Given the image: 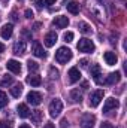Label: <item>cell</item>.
I'll return each instance as SVG.
<instances>
[{"label":"cell","mask_w":127,"mask_h":128,"mask_svg":"<svg viewBox=\"0 0 127 128\" xmlns=\"http://www.w3.org/2000/svg\"><path fill=\"white\" fill-rule=\"evenodd\" d=\"M100 128H114V127H112V124H109V122H102Z\"/></svg>","instance_id":"cell-33"},{"label":"cell","mask_w":127,"mask_h":128,"mask_svg":"<svg viewBox=\"0 0 127 128\" xmlns=\"http://www.w3.org/2000/svg\"><path fill=\"white\" fill-rule=\"evenodd\" d=\"M90 72H91V76H93V79H94V82L97 85H102L103 84V80L100 79V66L99 64H93L91 66V68H90Z\"/></svg>","instance_id":"cell-9"},{"label":"cell","mask_w":127,"mask_h":128,"mask_svg":"<svg viewBox=\"0 0 127 128\" xmlns=\"http://www.w3.org/2000/svg\"><path fill=\"white\" fill-rule=\"evenodd\" d=\"M27 49V43L24 40H17L14 43V54L15 55H23Z\"/></svg>","instance_id":"cell-8"},{"label":"cell","mask_w":127,"mask_h":128,"mask_svg":"<svg viewBox=\"0 0 127 128\" xmlns=\"http://www.w3.org/2000/svg\"><path fill=\"white\" fill-rule=\"evenodd\" d=\"M40 118H42L40 110H34V112H32V121L34 122V124H39V122H40Z\"/></svg>","instance_id":"cell-25"},{"label":"cell","mask_w":127,"mask_h":128,"mask_svg":"<svg viewBox=\"0 0 127 128\" xmlns=\"http://www.w3.org/2000/svg\"><path fill=\"white\" fill-rule=\"evenodd\" d=\"M20 128H32L30 125H27V124H23V125H20Z\"/></svg>","instance_id":"cell-40"},{"label":"cell","mask_w":127,"mask_h":128,"mask_svg":"<svg viewBox=\"0 0 127 128\" xmlns=\"http://www.w3.org/2000/svg\"><path fill=\"white\" fill-rule=\"evenodd\" d=\"M6 104H8V96L3 91H0V107H5Z\"/></svg>","instance_id":"cell-27"},{"label":"cell","mask_w":127,"mask_h":128,"mask_svg":"<svg viewBox=\"0 0 127 128\" xmlns=\"http://www.w3.org/2000/svg\"><path fill=\"white\" fill-rule=\"evenodd\" d=\"M11 18H12V21H17V20H18V16H17V12H12V14H11Z\"/></svg>","instance_id":"cell-34"},{"label":"cell","mask_w":127,"mask_h":128,"mask_svg":"<svg viewBox=\"0 0 127 128\" xmlns=\"http://www.w3.org/2000/svg\"><path fill=\"white\" fill-rule=\"evenodd\" d=\"M102 100H103V91H102V90H97V91H94V92L90 96V106H91V107H97Z\"/></svg>","instance_id":"cell-5"},{"label":"cell","mask_w":127,"mask_h":128,"mask_svg":"<svg viewBox=\"0 0 127 128\" xmlns=\"http://www.w3.org/2000/svg\"><path fill=\"white\" fill-rule=\"evenodd\" d=\"M78 28H79V32L84 33V34H88V33H91V27H90L87 22H82V21L78 24Z\"/></svg>","instance_id":"cell-23"},{"label":"cell","mask_w":127,"mask_h":128,"mask_svg":"<svg viewBox=\"0 0 127 128\" xmlns=\"http://www.w3.org/2000/svg\"><path fill=\"white\" fill-rule=\"evenodd\" d=\"M21 92H23V85L21 84H17V85H14L11 88V96L15 97V98H18V97L21 96Z\"/></svg>","instance_id":"cell-22"},{"label":"cell","mask_w":127,"mask_h":128,"mask_svg":"<svg viewBox=\"0 0 127 128\" xmlns=\"http://www.w3.org/2000/svg\"><path fill=\"white\" fill-rule=\"evenodd\" d=\"M27 82H29L32 86H39V85L42 84V79H40V76H37V74H30V76H27Z\"/></svg>","instance_id":"cell-19"},{"label":"cell","mask_w":127,"mask_h":128,"mask_svg":"<svg viewBox=\"0 0 127 128\" xmlns=\"http://www.w3.org/2000/svg\"><path fill=\"white\" fill-rule=\"evenodd\" d=\"M5 51V45L3 43H0V52H3Z\"/></svg>","instance_id":"cell-41"},{"label":"cell","mask_w":127,"mask_h":128,"mask_svg":"<svg viewBox=\"0 0 127 128\" xmlns=\"http://www.w3.org/2000/svg\"><path fill=\"white\" fill-rule=\"evenodd\" d=\"M12 33H14V26L12 24H5L3 27H2V32H0V36L3 37V39H9L11 36H12Z\"/></svg>","instance_id":"cell-14"},{"label":"cell","mask_w":127,"mask_h":128,"mask_svg":"<svg viewBox=\"0 0 127 128\" xmlns=\"http://www.w3.org/2000/svg\"><path fill=\"white\" fill-rule=\"evenodd\" d=\"M12 82H14L12 76L5 74V76H3V79H2V82H0V85H2V86H8V85H12Z\"/></svg>","instance_id":"cell-24"},{"label":"cell","mask_w":127,"mask_h":128,"mask_svg":"<svg viewBox=\"0 0 127 128\" xmlns=\"http://www.w3.org/2000/svg\"><path fill=\"white\" fill-rule=\"evenodd\" d=\"M33 54L36 57H39V58H45L46 57V52L43 51V48H42V45L39 42H34L33 43Z\"/></svg>","instance_id":"cell-15"},{"label":"cell","mask_w":127,"mask_h":128,"mask_svg":"<svg viewBox=\"0 0 127 128\" xmlns=\"http://www.w3.org/2000/svg\"><path fill=\"white\" fill-rule=\"evenodd\" d=\"M70 98H72L73 103H81V100H82V94H81V91H79L78 88L72 90V91H70Z\"/></svg>","instance_id":"cell-20"},{"label":"cell","mask_w":127,"mask_h":128,"mask_svg":"<svg viewBox=\"0 0 127 128\" xmlns=\"http://www.w3.org/2000/svg\"><path fill=\"white\" fill-rule=\"evenodd\" d=\"M69 82L70 84H75V82H78L79 79H81V73H79V70L76 68V67H72L70 70H69Z\"/></svg>","instance_id":"cell-11"},{"label":"cell","mask_w":127,"mask_h":128,"mask_svg":"<svg viewBox=\"0 0 127 128\" xmlns=\"http://www.w3.org/2000/svg\"><path fill=\"white\" fill-rule=\"evenodd\" d=\"M87 86H88V84H87V82H84V84H82V88H84V90H87Z\"/></svg>","instance_id":"cell-42"},{"label":"cell","mask_w":127,"mask_h":128,"mask_svg":"<svg viewBox=\"0 0 127 128\" xmlns=\"http://www.w3.org/2000/svg\"><path fill=\"white\" fill-rule=\"evenodd\" d=\"M66 124H67V119H61V128H66Z\"/></svg>","instance_id":"cell-39"},{"label":"cell","mask_w":127,"mask_h":128,"mask_svg":"<svg viewBox=\"0 0 127 128\" xmlns=\"http://www.w3.org/2000/svg\"><path fill=\"white\" fill-rule=\"evenodd\" d=\"M21 34H23V36H24L26 39H29V40H32V33L29 32V30H26V28H24V30L21 32Z\"/></svg>","instance_id":"cell-31"},{"label":"cell","mask_w":127,"mask_h":128,"mask_svg":"<svg viewBox=\"0 0 127 128\" xmlns=\"http://www.w3.org/2000/svg\"><path fill=\"white\" fill-rule=\"evenodd\" d=\"M24 15H26V18H29V20H30V18L33 16V12L30 10V9H26V12H24Z\"/></svg>","instance_id":"cell-32"},{"label":"cell","mask_w":127,"mask_h":128,"mask_svg":"<svg viewBox=\"0 0 127 128\" xmlns=\"http://www.w3.org/2000/svg\"><path fill=\"white\" fill-rule=\"evenodd\" d=\"M55 60L60 64H66L67 61L72 60V51L69 48H66V46L58 48V51L55 52Z\"/></svg>","instance_id":"cell-1"},{"label":"cell","mask_w":127,"mask_h":128,"mask_svg":"<svg viewBox=\"0 0 127 128\" xmlns=\"http://www.w3.org/2000/svg\"><path fill=\"white\" fill-rule=\"evenodd\" d=\"M43 128H54V124H51V122H46Z\"/></svg>","instance_id":"cell-36"},{"label":"cell","mask_w":127,"mask_h":128,"mask_svg":"<svg viewBox=\"0 0 127 128\" xmlns=\"http://www.w3.org/2000/svg\"><path fill=\"white\" fill-rule=\"evenodd\" d=\"M103 58H105V61H106L108 66H114V64H117V61H118L115 52H111V51L105 52V54H103Z\"/></svg>","instance_id":"cell-16"},{"label":"cell","mask_w":127,"mask_h":128,"mask_svg":"<svg viewBox=\"0 0 127 128\" xmlns=\"http://www.w3.org/2000/svg\"><path fill=\"white\" fill-rule=\"evenodd\" d=\"M52 24H54L57 28H66V27L69 26V18H67V16H57V18L52 21Z\"/></svg>","instance_id":"cell-12"},{"label":"cell","mask_w":127,"mask_h":128,"mask_svg":"<svg viewBox=\"0 0 127 128\" xmlns=\"http://www.w3.org/2000/svg\"><path fill=\"white\" fill-rule=\"evenodd\" d=\"M79 64H81L82 67H87V64H88V60H81V61H79Z\"/></svg>","instance_id":"cell-35"},{"label":"cell","mask_w":127,"mask_h":128,"mask_svg":"<svg viewBox=\"0 0 127 128\" xmlns=\"http://www.w3.org/2000/svg\"><path fill=\"white\" fill-rule=\"evenodd\" d=\"M118 106H120V103H118V100H115V98H108L106 101H105V104H103V113H108V112H111L112 109H118Z\"/></svg>","instance_id":"cell-7"},{"label":"cell","mask_w":127,"mask_h":128,"mask_svg":"<svg viewBox=\"0 0 127 128\" xmlns=\"http://www.w3.org/2000/svg\"><path fill=\"white\" fill-rule=\"evenodd\" d=\"M49 74H51V79H57L58 78V70L54 68V67H51L49 68Z\"/></svg>","instance_id":"cell-29"},{"label":"cell","mask_w":127,"mask_h":128,"mask_svg":"<svg viewBox=\"0 0 127 128\" xmlns=\"http://www.w3.org/2000/svg\"><path fill=\"white\" fill-rule=\"evenodd\" d=\"M66 8H67V10H69L70 14H73V15L79 14V4H78L76 2H69V3L66 4Z\"/></svg>","instance_id":"cell-21"},{"label":"cell","mask_w":127,"mask_h":128,"mask_svg":"<svg viewBox=\"0 0 127 128\" xmlns=\"http://www.w3.org/2000/svg\"><path fill=\"white\" fill-rule=\"evenodd\" d=\"M63 39H64V42H67V43H69V42H72V40H73V33H72V32L64 33V34H63Z\"/></svg>","instance_id":"cell-28"},{"label":"cell","mask_w":127,"mask_h":128,"mask_svg":"<svg viewBox=\"0 0 127 128\" xmlns=\"http://www.w3.org/2000/svg\"><path fill=\"white\" fill-rule=\"evenodd\" d=\"M34 3H36V6H37V8H42V4H43V3H42L40 0H36Z\"/></svg>","instance_id":"cell-37"},{"label":"cell","mask_w":127,"mask_h":128,"mask_svg":"<svg viewBox=\"0 0 127 128\" xmlns=\"http://www.w3.org/2000/svg\"><path fill=\"white\" fill-rule=\"evenodd\" d=\"M78 51H79V52H87V54H90V52L94 51V43H93L91 40H88V39H81V40L78 42Z\"/></svg>","instance_id":"cell-3"},{"label":"cell","mask_w":127,"mask_h":128,"mask_svg":"<svg viewBox=\"0 0 127 128\" xmlns=\"http://www.w3.org/2000/svg\"><path fill=\"white\" fill-rule=\"evenodd\" d=\"M6 68L11 70L12 73H20L21 72V64H20V61H17V60H9L8 64H6Z\"/></svg>","instance_id":"cell-13"},{"label":"cell","mask_w":127,"mask_h":128,"mask_svg":"<svg viewBox=\"0 0 127 128\" xmlns=\"http://www.w3.org/2000/svg\"><path fill=\"white\" fill-rule=\"evenodd\" d=\"M17 110H18V116L20 118H29L30 116V109L27 107V104H18Z\"/></svg>","instance_id":"cell-18"},{"label":"cell","mask_w":127,"mask_h":128,"mask_svg":"<svg viewBox=\"0 0 127 128\" xmlns=\"http://www.w3.org/2000/svg\"><path fill=\"white\" fill-rule=\"evenodd\" d=\"M55 0H45V4H54Z\"/></svg>","instance_id":"cell-38"},{"label":"cell","mask_w":127,"mask_h":128,"mask_svg":"<svg viewBox=\"0 0 127 128\" xmlns=\"http://www.w3.org/2000/svg\"><path fill=\"white\" fill-rule=\"evenodd\" d=\"M0 128H12V122H9V121H0Z\"/></svg>","instance_id":"cell-30"},{"label":"cell","mask_w":127,"mask_h":128,"mask_svg":"<svg viewBox=\"0 0 127 128\" xmlns=\"http://www.w3.org/2000/svg\"><path fill=\"white\" fill-rule=\"evenodd\" d=\"M96 122L94 115L91 113H84L82 118H81V128H93Z\"/></svg>","instance_id":"cell-4"},{"label":"cell","mask_w":127,"mask_h":128,"mask_svg":"<svg viewBox=\"0 0 127 128\" xmlns=\"http://www.w3.org/2000/svg\"><path fill=\"white\" fill-rule=\"evenodd\" d=\"M120 79H121V74H120V72H115V73H111V74L106 78L105 84H108V85H114V84L120 82Z\"/></svg>","instance_id":"cell-17"},{"label":"cell","mask_w":127,"mask_h":128,"mask_svg":"<svg viewBox=\"0 0 127 128\" xmlns=\"http://www.w3.org/2000/svg\"><path fill=\"white\" fill-rule=\"evenodd\" d=\"M27 67H29L30 72H37V70H39V64L36 63V61H32V60L27 63Z\"/></svg>","instance_id":"cell-26"},{"label":"cell","mask_w":127,"mask_h":128,"mask_svg":"<svg viewBox=\"0 0 127 128\" xmlns=\"http://www.w3.org/2000/svg\"><path fill=\"white\" fill-rule=\"evenodd\" d=\"M48 110H49V115H51L52 118H57V116L61 113V110H63V103H61V100H60V98H54V100L49 103Z\"/></svg>","instance_id":"cell-2"},{"label":"cell","mask_w":127,"mask_h":128,"mask_svg":"<svg viewBox=\"0 0 127 128\" xmlns=\"http://www.w3.org/2000/svg\"><path fill=\"white\" fill-rule=\"evenodd\" d=\"M55 42H57V34H55V32H49V33L45 34V37H43V43H45V46L51 48V46L55 45Z\"/></svg>","instance_id":"cell-10"},{"label":"cell","mask_w":127,"mask_h":128,"mask_svg":"<svg viewBox=\"0 0 127 128\" xmlns=\"http://www.w3.org/2000/svg\"><path fill=\"white\" fill-rule=\"evenodd\" d=\"M27 101H29V104H32V106H39L40 101H42V96H40V92L30 91V92L27 94Z\"/></svg>","instance_id":"cell-6"}]
</instances>
